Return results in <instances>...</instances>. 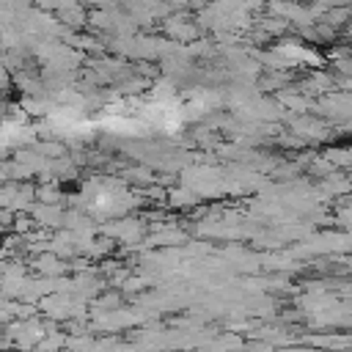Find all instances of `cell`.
Listing matches in <instances>:
<instances>
[{"label": "cell", "instance_id": "cell-1", "mask_svg": "<svg viewBox=\"0 0 352 352\" xmlns=\"http://www.w3.org/2000/svg\"><path fill=\"white\" fill-rule=\"evenodd\" d=\"M0 44H3V41H0Z\"/></svg>", "mask_w": 352, "mask_h": 352}]
</instances>
